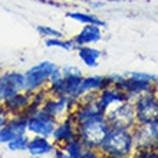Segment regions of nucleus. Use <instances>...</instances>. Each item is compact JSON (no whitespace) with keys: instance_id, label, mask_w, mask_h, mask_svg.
<instances>
[{"instance_id":"f257e3e1","label":"nucleus","mask_w":158,"mask_h":158,"mask_svg":"<svg viewBox=\"0 0 158 158\" xmlns=\"http://www.w3.org/2000/svg\"><path fill=\"white\" fill-rule=\"evenodd\" d=\"M101 157L108 158H129L135 152L132 129L128 128H114L111 127L105 138L101 142L99 148Z\"/></svg>"},{"instance_id":"f03ea898","label":"nucleus","mask_w":158,"mask_h":158,"mask_svg":"<svg viewBox=\"0 0 158 158\" xmlns=\"http://www.w3.org/2000/svg\"><path fill=\"white\" fill-rule=\"evenodd\" d=\"M109 128H111V125H109L106 117L94 118V119H89L82 124H76L78 137L83 141L86 148H94V150L99 148L101 142L105 138Z\"/></svg>"},{"instance_id":"7ed1b4c3","label":"nucleus","mask_w":158,"mask_h":158,"mask_svg":"<svg viewBox=\"0 0 158 158\" xmlns=\"http://www.w3.org/2000/svg\"><path fill=\"white\" fill-rule=\"evenodd\" d=\"M134 109H135V118L137 124H151L158 118V92L157 89L137 96L132 101Z\"/></svg>"},{"instance_id":"20e7f679","label":"nucleus","mask_w":158,"mask_h":158,"mask_svg":"<svg viewBox=\"0 0 158 158\" xmlns=\"http://www.w3.org/2000/svg\"><path fill=\"white\" fill-rule=\"evenodd\" d=\"M109 125L114 128H128L134 129L137 127V118H135V109H134L132 101H125L115 105L105 114Z\"/></svg>"},{"instance_id":"39448f33","label":"nucleus","mask_w":158,"mask_h":158,"mask_svg":"<svg viewBox=\"0 0 158 158\" xmlns=\"http://www.w3.org/2000/svg\"><path fill=\"white\" fill-rule=\"evenodd\" d=\"M53 62L50 60H43V62L29 68L25 72V81H26V91L35 92L42 88H46L49 83L50 75L55 69Z\"/></svg>"},{"instance_id":"423d86ee","label":"nucleus","mask_w":158,"mask_h":158,"mask_svg":"<svg viewBox=\"0 0 158 158\" xmlns=\"http://www.w3.org/2000/svg\"><path fill=\"white\" fill-rule=\"evenodd\" d=\"M56 124H58V119L40 108L30 117H27V134L50 138Z\"/></svg>"},{"instance_id":"0eeeda50","label":"nucleus","mask_w":158,"mask_h":158,"mask_svg":"<svg viewBox=\"0 0 158 158\" xmlns=\"http://www.w3.org/2000/svg\"><path fill=\"white\" fill-rule=\"evenodd\" d=\"M78 105H79V99L73 98V96L49 95V98L45 101L42 109H45L49 115H52L53 118H56L59 121V119H62V118H65L66 115L73 112Z\"/></svg>"},{"instance_id":"6e6552de","label":"nucleus","mask_w":158,"mask_h":158,"mask_svg":"<svg viewBox=\"0 0 158 158\" xmlns=\"http://www.w3.org/2000/svg\"><path fill=\"white\" fill-rule=\"evenodd\" d=\"M26 89V81H25V72H16L9 71L0 75V104L13 94Z\"/></svg>"},{"instance_id":"1a4fd4ad","label":"nucleus","mask_w":158,"mask_h":158,"mask_svg":"<svg viewBox=\"0 0 158 158\" xmlns=\"http://www.w3.org/2000/svg\"><path fill=\"white\" fill-rule=\"evenodd\" d=\"M132 132L135 151H158V139L151 124H137Z\"/></svg>"},{"instance_id":"9d476101","label":"nucleus","mask_w":158,"mask_h":158,"mask_svg":"<svg viewBox=\"0 0 158 158\" xmlns=\"http://www.w3.org/2000/svg\"><path fill=\"white\" fill-rule=\"evenodd\" d=\"M27 134V117L25 114L10 115L7 124L0 129V144H7L13 138Z\"/></svg>"},{"instance_id":"9b49d317","label":"nucleus","mask_w":158,"mask_h":158,"mask_svg":"<svg viewBox=\"0 0 158 158\" xmlns=\"http://www.w3.org/2000/svg\"><path fill=\"white\" fill-rule=\"evenodd\" d=\"M78 137V129H76V122L71 114L66 115L65 118L58 121V124L55 127L53 132H52V141L55 145L62 147L68 141H71L72 138Z\"/></svg>"},{"instance_id":"f8f14e48","label":"nucleus","mask_w":158,"mask_h":158,"mask_svg":"<svg viewBox=\"0 0 158 158\" xmlns=\"http://www.w3.org/2000/svg\"><path fill=\"white\" fill-rule=\"evenodd\" d=\"M125 101H129V99L124 91L118 89L117 86H108L105 89H102L101 92H98L96 105H98V108L102 112L106 114L112 106L121 104V102H125Z\"/></svg>"},{"instance_id":"ddd939ff","label":"nucleus","mask_w":158,"mask_h":158,"mask_svg":"<svg viewBox=\"0 0 158 158\" xmlns=\"http://www.w3.org/2000/svg\"><path fill=\"white\" fill-rule=\"evenodd\" d=\"M30 102H32V92L25 89L6 98L3 101V106L10 115H17V114L25 112V109L29 106Z\"/></svg>"},{"instance_id":"4468645a","label":"nucleus","mask_w":158,"mask_h":158,"mask_svg":"<svg viewBox=\"0 0 158 158\" xmlns=\"http://www.w3.org/2000/svg\"><path fill=\"white\" fill-rule=\"evenodd\" d=\"M55 142L52 138L40 137V135H32L27 145V152L30 157H46L50 155L55 150Z\"/></svg>"},{"instance_id":"2eb2a0df","label":"nucleus","mask_w":158,"mask_h":158,"mask_svg":"<svg viewBox=\"0 0 158 158\" xmlns=\"http://www.w3.org/2000/svg\"><path fill=\"white\" fill-rule=\"evenodd\" d=\"M71 115L73 117L76 124H82V122H86V121L94 119V118L105 117V114L98 108L96 102H81V101Z\"/></svg>"},{"instance_id":"dca6fc26","label":"nucleus","mask_w":158,"mask_h":158,"mask_svg":"<svg viewBox=\"0 0 158 158\" xmlns=\"http://www.w3.org/2000/svg\"><path fill=\"white\" fill-rule=\"evenodd\" d=\"M72 39L76 43V46L95 45L102 39V29L98 25H83L79 33L75 35Z\"/></svg>"},{"instance_id":"f3484780","label":"nucleus","mask_w":158,"mask_h":158,"mask_svg":"<svg viewBox=\"0 0 158 158\" xmlns=\"http://www.w3.org/2000/svg\"><path fill=\"white\" fill-rule=\"evenodd\" d=\"M108 86H114L111 76L109 75H89L83 76L82 83H81V94H88V92H101L102 89Z\"/></svg>"},{"instance_id":"a211bd4d","label":"nucleus","mask_w":158,"mask_h":158,"mask_svg":"<svg viewBox=\"0 0 158 158\" xmlns=\"http://www.w3.org/2000/svg\"><path fill=\"white\" fill-rule=\"evenodd\" d=\"M78 56L83 62V65H86L88 68H98L99 65V59L102 56V50L96 49L92 45H85V46H78Z\"/></svg>"},{"instance_id":"6ab92c4d","label":"nucleus","mask_w":158,"mask_h":158,"mask_svg":"<svg viewBox=\"0 0 158 158\" xmlns=\"http://www.w3.org/2000/svg\"><path fill=\"white\" fill-rule=\"evenodd\" d=\"M65 16L71 20H75L78 23H82V25H98L101 27H105L106 23H105L102 19H99L98 16L92 15V13H86V12H66Z\"/></svg>"},{"instance_id":"aec40b11","label":"nucleus","mask_w":158,"mask_h":158,"mask_svg":"<svg viewBox=\"0 0 158 158\" xmlns=\"http://www.w3.org/2000/svg\"><path fill=\"white\" fill-rule=\"evenodd\" d=\"M62 148L65 150L68 158H82V154L86 147H85V144H83L81 138L75 137L72 138L71 141H68L66 144H63Z\"/></svg>"},{"instance_id":"412c9836","label":"nucleus","mask_w":158,"mask_h":158,"mask_svg":"<svg viewBox=\"0 0 158 158\" xmlns=\"http://www.w3.org/2000/svg\"><path fill=\"white\" fill-rule=\"evenodd\" d=\"M46 48H59L62 50L71 52V50H76V43L73 42V39H65V38H49L45 39Z\"/></svg>"},{"instance_id":"4be33fe9","label":"nucleus","mask_w":158,"mask_h":158,"mask_svg":"<svg viewBox=\"0 0 158 158\" xmlns=\"http://www.w3.org/2000/svg\"><path fill=\"white\" fill-rule=\"evenodd\" d=\"M29 139L27 134L25 135H19V137L13 138L10 142H7V150L12 152H22V151H27V145H29Z\"/></svg>"},{"instance_id":"5701e85b","label":"nucleus","mask_w":158,"mask_h":158,"mask_svg":"<svg viewBox=\"0 0 158 158\" xmlns=\"http://www.w3.org/2000/svg\"><path fill=\"white\" fill-rule=\"evenodd\" d=\"M39 36H42L43 39H49V38H63V33L60 30H58L56 27L52 26H45V25H39L36 26Z\"/></svg>"},{"instance_id":"b1692460","label":"nucleus","mask_w":158,"mask_h":158,"mask_svg":"<svg viewBox=\"0 0 158 158\" xmlns=\"http://www.w3.org/2000/svg\"><path fill=\"white\" fill-rule=\"evenodd\" d=\"M49 91H48V88H42V89H38V91L32 92V104L36 105V106H43L45 104V101L49 98Z\"/></svg>"},{"instance_id":"393cba45","label":"nucleus","mask_w":158,"mask_h":158,"mask_svg":"<svg viewBox=\"0 0 158 158\" xmlns=\"http://www.w3.org/2000/svg\"><path fill=\"white\" fill-rule=\"evenodd\" d=\"M9 119H10V114L6 111V108L3 106V104H0V129L7 124Z\"/></svg>"},{"instance_id":"a878e982","label":"nucleus","mask_w":158,"mask_h":158,"mask_svg":"<svg viewBox=\"0 0 158 158\" xmlns=\"http://www.w3.org/2000/svg\"><path fill=\"white\" fill-rule=\"evenodd\" d=\"M98 157H101L99 151L94 150V148H85L82 154V158H98Z\"/></svg>"},{"instance_id":"bb28decb","label":"nucleus","mask_w":158,"mask_h":158,"mask_svg":"<svg viewBox=\"0 0 158 158\" xmlns=\"http://www.w3.org/2000/svg\"><path fill=\"white\" fill-rule=\"evenodd\" d=\"M52 155H53L55 158H68L65 150H63L62 147H59V145L55 147V150H53V152H52Z\"/></svg>"},{"instance_id":"cd10ccee","label":"nucleus","mask_w":158,"mask_h":158,"mask_svg":"<svg viewBox=\"0 0 158 158\" xmlns=\"http://www.w3.org/2000/svg\"><path fill=\"white\" fill-rule=\"evenodd\" d=\"M105 2L104 0H92V2H89V7L91 9H101L105 6Z\"/></svg>"},{"instance_id":"c85d7f7f","label":"nucleus","mask_w":158,"mask_h":158,"mask_svg":"<svg viewBox=\"0 0 158 158\" xmlns=\"http://www.w3.org/2000/svg\"><path fill=\"white\" fill-rule=\"evenodd\" d=\"M151 125H152V129H154V132H155V137H157V139H158V118L152 121Z\"/></svg>"},{"instance_id":"c756f323","label":"nucleus","mask_w":158,"mask_h":158,"mask_svg":"<svg viewBox=\"0 0 158 158\" xmlns=\"http://www.w3.org/2000/svg\"><path fill=\"white\" fill-rule=\"evenodd\" d=\"M105 3H124V2H128V0H104Z\"/></svg>"},{"instance_id":"7c9ffc66","label":"nucleus","mask_w":158,"mask_h":158,"mask_svg":"<svg viewBox=\"0 0 158 158\" xmlns=\"http://www.w3.org/2000/svg\"><path fill=\"white\" fill-rule=\"evenodd\" d=\"M76 2H85V3H89V2H92V0H76Z\"/></svg>"},{"instance_id":"2f4dec72","label":"nucleus","mask_w":158,"mask_h":158,"mask_svg":"<svg viewBox=\"0 0 158 158\" xmlns=\"http://www.w3.org/2000/svg\"><path fill=\"white\" fill-rule=\"evenodd\" d=\"M155 89H157V92H158V82L155 83Z\"/></svg>"},{"instance_id":"473e14b6","label":"nucleus","mask_w":158,"mask_h":158,"mask_svg":"<svg viewBox=\"0 0 158 158\" xmlns=\"http://www.w3.org/2000/svg\"><path fill=\"white\" fill-rule=\"evenodd\" d=\"M0 157H2V155H0Z\"/></svg>"}]
</instances>
